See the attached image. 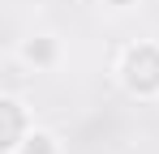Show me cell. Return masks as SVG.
Returning <instances> with one entry per match:
<instances>
[{
	"mask_svg": "<svg viewBox=\"0 0 159 154\" xmlns=\"http://www.w3.org/2000/svg\"><path fill=\"white\" fill-rule=\"evenodd\" d=\"M116 4H125V0H116Z\"/></svg>",
	"mask_w": 159,
	"mask_h": 154,
	"instance_id": "obj_3",
	"label": "cell"
},
{
	"mask_svg": "<svg viewBox=\"0 0 159 154\" xmlns=\"http://www.w3.org/2000/svg\"><path fill=\"white\" fill-rule=\"evenodd\" d=\"M26 154H52L48 137H43V133H34V137H30V146H26Z\"/></svg>",
	"mask_w": 159,
	"mask_h": 154,
	"instance_id": "obj_1",
	"label": "cell"
},
{
	"mask_svg": "<svg viewBox=\"0 0 159 154\" xmlns=\"http://www.w3.org/2000/svg\"><path fill=\"white\" fill-rule=\"evenodd\" d=\"M26 51H30V56H39V60H48V56H52V47H48V43H30Z\"/></svg>",
	"mask_w": 159,
	"mask_h": 154,
	"instance_id": "obj_2",
	"label": "cell"
}]
</instances>
